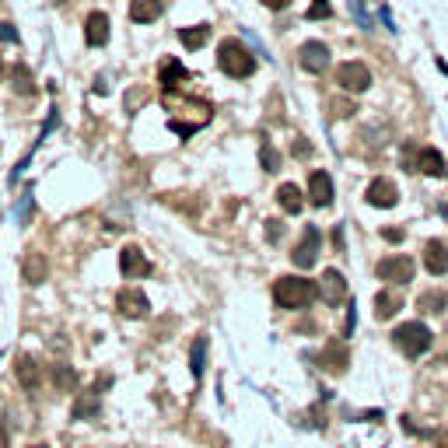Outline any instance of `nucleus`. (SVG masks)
Wrapping results in <instances>:
<instances>
[{
	"label": "nucleus",
	"mask_w": 448,
	"mask_h": 448,
	"mask_svg": "<svg viewBox=\"0 0 448 448\" xmlns=\"http://www.w3.org/2000/svg\"><path fill=\"white\" fill-rule=\"evenodd\" d=\"M263 4H267L270 11H284V7H287L291 0H263Z\"/></svg>",
	"instance_id": "nucleus-39"
},
{
	"label": "nucleus",
	"mask_w": 448,
	"mask_h": 448,
	"mask_svg": "<svg viewBox=\"0 0 448 448\" xmlns=\"http://www.w3.org/2000/svg\"><path fill=\"white\" fill-rule=\"evenodd\" d=\"M85 42H88L91 49H98V46L109 42V14L105 11H91L88 18H85Z\"/></svg>",
	"instance_id": "nucleus-15"
},
{
	"label": "nucleus",
	"mask_w": 448,
	"mask_h": 448,
	"mask_svg": "<svg viewBox=\"0 0 448 448\" xmlns=\"http://www.w3.org/2000/svg\"><path fill=\"white\" fill-rule=\"evenodd\" d=\"M277 203H280V210H287V214H301V207H305V193H301V186L284 182V186L277 189Z\"/></svg>",
	"instance_id": "nucleus-20"
},
{
	"label": "nucleus",
	"mask_w": 448,
	"mask_h": 448,
	"mask_svg": "<svg viewBox=\"0 0 448 448\" xmlns=\"http://www.w3.org/2000/svg\"><path fill=\"white\" fill-rule=\"evenodd\" d=\"M14 378H18V385L25 392H35L42 385V364L32 358V354H21V358L14 361Z\"/></svg>",
	"instance_id": "nucleus-12"
},
{
	"label": "nucleus",
	"mask_w": 448,
	"mask_h": 448,
	"mask_svg": "<svg viewBox=\"0 0 448 448\" xmlns=\"http://www.w3.org/2000/svg\"><path fill=\"white\" fill-rule=\"evenodd\" d=\"M102 403H98V392H81L74 399V420H88V417H98Z\"/></svg>",
	"instance_id": "nucleus-25"
},
{
	"label": "nucleus",
	"mask_w": 448,
	"mask_h": 448,
	"mask_svg": "<svg viewBox=\"0 0 448 448\" xmlns=\"http://www.w3.org/2000/svg\"><path fill=\"white\" fill-rule=\"evenodd\" d=\"M431 340H435V333H431L424 322H403V326H396V333H392V344H396L406 358L428 354V351H431Z\"/></svg>",
	"instance_id": "nucleus-3"
},
{
	"label": "nucleus",
	"mask_w": 448,
	"mask_h": 448,
	"mask_svg": "<svg viewBox=\"0 0 448 448\" xmlns=\"http://www.w3.org/2000/svg\"><path fill=\"white\" fill-rule=\"evenodd\" d=\"M49 378H53L56 392H74L78 389V371L71 364H53L49 368Z\"/></svg>",
	"instance_id": "nucleus-23"
},
{
	"label": "nucleus",
	"mask_w": 448,
	"mask_h": 448,
	"mask_svg": "<svg viewBox=\"0 0 448 448\" xmlns=\"http://www.w3.org/2000/svg\"><path fill=\"white\" fill-rule=\"evenodd\" d=\"M217 67L228 74V78H253L256 74V56L238 42V39H224L221 46H217Z\"/></svg>",
	"instance_id": "nucleus-2"
},
{
	"label": "nucleus",
	"mask_w": 448,
	"mask_h": 448,
	"mask_svg": "<svg viewBox=\"0 0 448 448\" xmlns=\"http://www.w3.org/2000/svg\"><path fill=\"white\" fill-rule=\"evenodd\" d=\"M53 4H67V0H53Z\"/></svg>",
	"instance_id": "nucleus-43"
},
{
	"label": "nucleus",
	"mask_w": 448,
	"mask_h": 448,
	"mask_svg": "<svg viewBox=\"0 0 448 448\" xmlns=\"http://www.w3.org/2000/svg\"><path fill=\"white\" fill-rule=\"evenodd\" d=\"M435 448H448V428H442V431L435 435Z\"/></svg>",
	"instance_id": "nucleus-36"
},
{
	"label": "nucleus",
	"mask_w": 448,
	"mask_h": 448,
	"mask_svg": "<svg viewBox=\"0 0 448 448\" xmlns=\"http://www.w3.org/2000/svg\"><path fill=\"white\" fill-rule=\"evenodd\" d=\"M329 109H333V116H340V119L358 112V109H354V102H344V98H340V102H329Z\"/></svg>",
	"instance_id": "nucleus-31"
},
{
	"label": "nucleus",
	"mask_w": 448,
	"mask_h": 448,
	"mask_svg": "<svg viewBox=\"0 0 448 448\" xmlns=\"http://www.w3.org/2000/svg\"><path fill=\"white\" fill-rule=\"evenodd\" d=\"M319 298L329 308H337V305L347 301V280H344L340 270H322V277H319Z\"/></svg>",
	"instance_id": "nucleus-10"
},
{
	"label": "nucleus",
	"mask_w": 448,
	"mask_h": 448,
	"mask_svg": "<svg viewBox=\"0 0 448 448\" xmlns=\"http://www.w3.org/2000/svg\"><path fill=\"white\" fill-rule=\"evenodd\" d=\"M147 308H151V301H147V294H144L140 287H123V291L116 294V312H119L123 319H144Z\"/></svg>",
	"instance_id": "nucleus-6"
},
{
	"label": "nucleus",
	"mask_w": 448,
	"mask_h": 448,
	"mask_svg": "<svg viewBox=\"0 0 448 448\" xmlns=\"http://www.w3.org/2000/svg\"><path fill=\"white\" fill-rule=\"evenodd\" d=\"M11 81H14V91H18V95H35V78H32V71H28L25 63H14Z\"/></svg>",
	"instance_id": "nucleus-27"
},
{
	"label": "nucleus",
	"mask_w": 448,
	"mask_h": 448,
	"mask_svg": "<svg viewBox=\"0 0 448 448\" xmlns=\"http://www.w3.org/2000/svg\"><path fill=\"white\" fill-rule=\"evenodd\" d=\"M11 442H7V431H4V424H0V448H7Z\"/></svg>",
	"instance_id": "nucleus-40"
},
{
	"label": "nucleus",
	"mask_w": 448,
	"mask_h": 448,
	"mask_svg": "<svg viewBox=\"0 0 448 448\" xmlns=\"http://www.w3.org/2000/svg\"><path fill=\"white\" fill-rule=\"evenodd\" d=\"M417 172H424V176H431V179H445L448 176L445 155L435 151V147H420V151H417Z\"/></svg>",
	"instance_id": "nucleus-16"
},
{
	"label": "nucleus",
	"mask_w": 448,
	"mask_h": 448,
	"mask_svg": "<svg viewBox=\"0 0 448 448\" xmlns=\"http://www.w3.org/2000/svg\"><path fill=\"white\" fill-rule=\"evenodd\" d=\"M337 85L351 95H361V91L371 88V71L361 63V60H347L337 67Z\"/></svg>",
	"instance_id": "nucleus-5"
},
{
	"label": "nucleus",
	"mask_w": 448,
	"mask_h": 448,
	"mask_svg": "<svg viewBox=\"0 0 448 448\" xmlns=\"http://www.w3.org/2000/svg\"><path fill=\"white\" fill-rule=\"evenodd\" d=\"M186 78H189V71L182 67L179 60H162V71H158V85H162L165 91L179 88Z\"/></svg>",
	"instance_id": "nucleus-21"
},
{
	"label": "nucleus",
	"mask_w": 448,
	"mask_h": 448,
	"mask_svg": "<svg viewBox=\"0 0 448 448\" xmlns=\"http://www.w3.org/2000/svg\"><path fill=\"white\" fill-rule=\"evenodd\" d=\"M308 203H312V207H329V203H333V176H329V172L315 169V172L308 176Z\"/></svg>",
	"instance_id": "nucleus-13"
},
{
	"label": "nucleus",
	"mask_w": 448,
	"mask_h": 448,
	"mask_svg": "<svg viewBox=\"0 0 448 448\" xmlns=\"http://www.w3.org/2000/svg\"><path fill=\"white\" fill-rule=\"evenodd\" d=\"M315 298H319V284L308 280V277L287 273V277H277V284H273V301H277V308L298 312V308L312 305Z\"/></svg>",
	"instance_id": "nucleus-1"
},
{
	"label": "nucleus",
	"mask_w": 448,
	"mask_h": 448,
	"mask_svg": "<svg viewBox=\"0 0 448 448\" xmlns=\"http://www.w3.org/2000/svg\"><path fill=\"white\" fill-rule=\"evenodd\" d=\"M298 63H301L308 74H322V71L329 67V46L319 42V39L301 42V49H298Z\"/></svg>",
	"instance_id": "nucleus-9"
},
{
	"label": "nucleus",
	"mask_w": 448,
	"mask_h": 448,
	"mask_svg": "<svg viewBox=\"0 0 448 448\" xmlns=\"http://www.w3.org/2000/svg\"><path fill=\"white\" fill-rule=\"evenodd\" d=\"M354 326H358V312H354V301H351V312H347V337H354Z\"/></svg>",
	"instance_id": "nucleus-35"
},
{
	"label": "nucleus",
	"mask_w": 448,
	"mask_h": 448,
	"mask_svg": "<svg viewBox=\"0 0 448 448\" xmlns=\"http://www.w3.org/2000/svg\"><path fill=\"white\" fill-rule=\"evenodd\" d=\"M417 305H420V312L438 315V312H445V291H424Z\"/></svg>",
	"instance_id": "nucleus-28"
},
{
	"label": "nucleus",
	"mask_w": 448,
	"mask_h": 448,
	"mask_svg": "<svg viewBox=\"0 0 448 448\" xmlns=\"http://www.w3.org/2000/svg\"><path fill=\"white\" fill-rule=\"evenodd\" d=\"M417 273V263L410 256H385L378 260V277L389 280V284H410Z\"/></svg>",
	"instance_id": "nucleus-8"
},
{
	"label": "nucleus",
	"mask_w": 448,
	"mask_h": 448,
	"mask_svg": "<svg viewBox=\"0 0 448 448\" xmlns=\"http://www.w3.org/2000/svg\"><path fill=\"white\" fill-rule=\"evenodd\" d=\"M260 165H263V172H270V176H273V172H280V151H277L270 140L260 147Z\"/></svg>",
	"instance_id": "nucleus-29"
},
{
	"label": "nucleus",
	"mask_w": 448,
	"mask_h": 448,
	"mask_svg": "<svg viewBox=\"0 0 448 448\" xmlns=\"http://www.w3.org/2000/svg\"><path fill=\"white\" fill-rule=\"evenodd\" d=\"M28 448H49V445H28Z\"/></svg>",
	"instance_id": "nucleus-42"
},
{
	"label": "nucleus",
	"mask_w": 448,
	"mask_h": 448,
	"mask_svg": "<svg viewBox=\"0 0 448 448\" xmlns=\"http://www.w3.org/2000/svg\"><path fill=\"white\" fill-rule=\"evenodd\" d=\"M4 74H7V67H4V60H0V81H4Z\"/></svg>",
	"instance_id": "nucleus-41"
},
{
	"label": "nucleus",
	"mask_w": 448,
	"mask_h": 448,
	"mask_svg": "<svg viewBox=\"0 0 448 448\" xmlns=\"http://www.w3.org/2000/svg\"><path fill=\"white\" fill-rule=\"evenodd\" d=\"M347 364H351V351H347L344 340H329V344L322 347V368H326L329 375H344Z\"/></svg>",
	"instance_id": "nucleus-14"
},
{
	"label": "nucleus",
	"mask_w": 448,
	"mask_h": 448,
	"mask_svg": "<svg viewBox=\"0 0 448 448\" xmlns=\"http://www.w3.org/2000/svg\"><path fill=\"white\" fill-rule=\"evenodd\" d=\"M46 273H49V267H46V256H42V253H28V256H25V263H21L25 284H42Z\"/></svg>",
	"instance_id": "nucleus-22"
},
{
	"label": "nucleus",
	"mask_w": 448,
	"mask_h": 448,
	"mask_svg": "<svg viewBox=\"0 0 448 448\" xmlns=\"http://www.w3.org/2000/svg\"><path fill=\"white\" fill-rule=\"evenodd\" d=\"M119 270H123L130 280H140V277H151V273H155L151 260H147L144 249H137V246H126V249L119 253Z\"/></svg>",
	"instance_id": "nucleus-11"
},
{
	"label": "nucleus",
	"mask_w": 448,
	"mask_h": 448,
	"mask_svg": "<svg viewBox=\"0 0 448 448\" xmlns=\"http://www.w3.org/2000/svg\"><path fill=\"white\" fill-rule=\"evenodd\" d=\"M305 18L308 21H326V18H333V4L329 0H312L308 11H305Z\"/></svg>",
	"instance_id": "nucleus-30"
},
{
	"label": "nucleus",
	"mask_w": 448,
	"mask_h": 448,
	"mask_svg": "<svg viewBox=\"0 0 448 448\" xmlns=\"http://www.w3.org/2000/svg\"><path fill=\"white\" fill-rule=\"evenodd\" d=\"M424 267L431 270L435 277L448 273V242H442V238H431V242L424 246Z\"/></svg>",
	"instance_id": "nucleus-17"
},
{
	"label": "nucleus",
	"mask_w": 448,
	"mask_h": 448,
	"mask_svg": "<svg viewBox=\"0 0 448 448\" xmlns=\"http://www.w3.org/2000/svg\"><path fill=\"white\" fill-rule=\"evenodd\" d=\"M189 368H193V378H203V368H207V337H196V340H193Z\"/></svg>",
	"instance_id": "nucleus-26"
},
{
	"label": "nucleus",
	"mask_w": 448,
	"mask_h": 448,
	"mask_svg": "<svg viewBox=\"0 0 448 448\" xmlns=\"http://www.w3.org/2000/svg\"><path fill=\"white\" fill-rule=\"evenodd\" d=\"M399 308H403V298H399L396 291H389V287H385V291H375V319H378V322L392 319Z\"/></svg>",
	"instance_id": "nucleus-19"
},
{
	"label": "nucleus",
	"mask_w": 448,
	"mask_h": 448,
	"mask_svg": "<svg viewBox=\"0 0 448 448\" xmlns=\"http://www.w3.org/2000/svg\"><path fill=\"white\" fill-rule=\"evenodd\" d=\"M0 42H18V32H14V25H0Z\"/></svg>",
	"instance_id": "nucleus-34"
},
{
	"label": "nucleus",
	"mask_w": 448,
	"mask_h": 448,
	"mask_svg": "<svg viewBox=\"0 0 448 448\" xmlns=\"http://www.w3.org/2000/svg\"><path fill=\"white\" fill-rule=\"evenodd\" d=\"M382 238L385 242H403V228H382Z\"/></svg>",
	"instance_id": "nucleus-33"
},
{
	"label": "nucleus",
	"mask_w": 448,
	"mask_h": 448,
	"mask_svg": "<svg viewBox=\"0 0 448 448\" xmlns=\"http://www.w3.org/2000/svg\"><path fill=\"white\" fill-rule=\"evenodd\" d=\"M319 253H322V235H319L315 224H308V228L301 231V242H298L294 253H291V263L298 270H312L319 263Z\"/></svg>",
	"instance_id": "nucleus-4"
},
{
	"label": "nucleus",
	"mask_w": 448,
	"mask_h": 448,
	"mask_svg": "<svg viewBox=\"0 0 448 448\" xmlns=\"http://www.w3.org/2000/svg\"><path fill=\"white\" fill-rule=\"evenodd\" d=\"M162 11H165V0H130V21H137V25L158 21Z\"/></svg>",
	"instance_id": "nucleus-18"
},
{
	"label": "nucleus",
	"mask_w": 448,
	"mask_h": 448,
	"mask_svg": "<svg viewBox=\"0 0 448 448\" xmlns=\"http://www.w3.org/2000/svg\"><path fill=\"white\" fill-rule=\"evenodd\" d=\"M364 200H368L371 207H378V210H392V207L399 203V186L392 179H385V176H378V179L368 182Z\"/></svg>",
	"instance_id": "nucleus-7"
},
{
	"label": "nucleus",
	"mask_w": 448,
	"mask_h": 448,
	"mask_svg": "<svg viewBox=\"0 0 448 448\" xmlns=\"http://www.w3.org/2000/svg\"><path fill=\"white\" fill-rule=\"evenodd\" d=\"M210 39V28L207 25H189V28H179V42L186 49H203Z\"/></svg>",
	"instance_id": "nucleus-24"
},
{
	"label": "nucleus",
	"mask_w": 448,
	"mask_h": 448,
	"mask_svg": "<svg viewBox=\"0 0 448 448\" xmlns=\"http://www.w3.org/2000/svg\"><path fill=\"white\" fill-rule=\"evenodd\" d=\"M333 246H337V253H344V228L333 231Z\"/></svg>",
	"instance_id": "nucleus-38"
},
{
	"label": "nucleus",
	"mask_w": 448,
	"mask_h": 448,
	"mask_svg": "<svg viewBox=\"0 0 448 448\" xmlns=\"http://www.w3.org/2000/svg\"><path fill=\"white\" fill-rule=\"evenodd\" d=\"M294 151H298V158H308V155H312V147H308L301 137H298V147H294Z\"/></svg>",
	"instance_id": "nucleus-37"
},
{
	"label": "nucleus",
	"mask_w": 448,
	"mask_h": 448,
	"mask_svg": "<svg viewBox=\"0 0 448 448\" xmlns=\"http://www.w3.org/2000/svg\"><path fill=\"white\" fill-rule=\"evenodd\" d=\"M267 238H270V242H280V238H284V221L270 217V221H267Z\"/></svg>",
	"instance_id": "nucleus-32"
}]
</instances>
